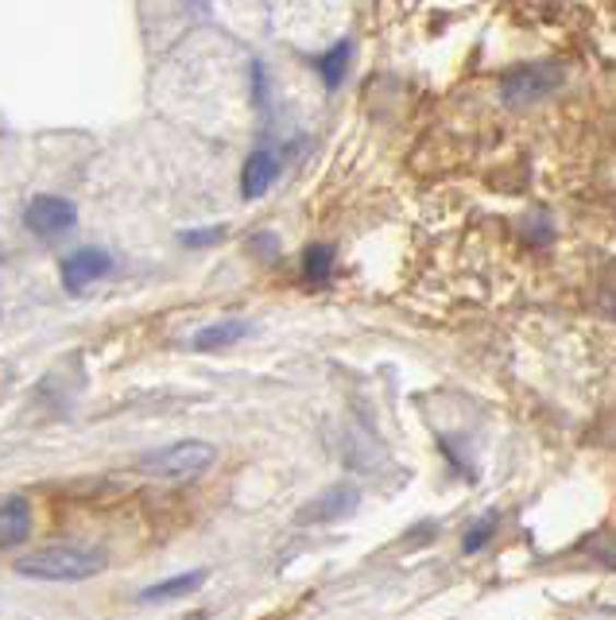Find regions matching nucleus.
<instances>
[{
    "mask_svg": "<svg viewBox=\"0 0 616 620\" xmlns=\"http://www.w3.org/2000/svg\"><path fill=\"white\" fill-rule=\"evenodd\" d=\"M330 272H334V248L330 245H310L303 253V280L307 283H330Z\"/></svg>",
    "mask_w": 616,
    "mask_h": 620,
    "instance_id": "nucleus-12",
    "label": "nucleus"
},
{
    "mask_svg": "<svg viewBox=\"0 0 616 620\" xmlns=\"http://www.w3.org/2000/svg\"><path fill=\"white\" fill-rule=\"evenodd\" d=\"M105 570V554L82 543H51L24 554L16 562V574L39 582H86Z\"/></svg>",
    "mask_w": 616,
    "mask_h": 620,
    "instance_id": "nucleus-1",
    "label": "nucleus"
},
{
    "mask_svg": "<svg viewBox=\"0 0 616 620\" xmlns=\"http://www.w3.org/2000/svg\"><path fill=\"white\" fill-rule=\"evenodd\" d=\"M182 245L187 248H205V245H217V241H225V225H214V230H190L182 233Z\"/></svg>",
    "mask_w": 616,
    "mask_h": 620,
    "instance_id": "nucleus-14",
    "label": "nucleus"
},
{
    "mask_svg": "<svg viewBox=\"0 0 616 620\" xmlns=\"http://www.w3.org/2000/svg\"><path fill=\"white\" fill-rule=\"evenodd\" d=\"M217 461L214 442L202 438H182L163 446V451H152L140 458V473L159 477V481H190V477L205 473V469Z\"/></svg>",
    "mask_w": 616,
    "mask_h": 620,
    "instance_id": "nucleus-3",
    "label": "nucleus"
},
{
    "mask_svg": "<svg viewBox=\"0 0 616 620\" xmlns=\"http://www.w3.org/2000/svg\"><path fill=\"white\" fill-rule=\"evenodd\" d=\"M205 582V570H187V574H175V578H163L155 586H147L140 594L144 605H159V601H179V597H190L194 589H202Z\"/></svg>",
    "mask_w": 616,
    "mask_h": 620,
    "instance_id": "nucleus-10",
    "label": "nucleus"
},
{
    "mask_svg": "<svg viewBox=\"0 0 616 620\" xmlns=\"http://www.w3.org/2000/svg\"><path fill=\"white\" fill-rule=\"evenodd\" d=\"M112 268V256L105 253V248H78V253H70L67 260H62V283H67V291H86L94 280H102V276H109Z\"/></svg>",
    "mask_w": 616,
    "mask_h": 620,
    "instance_id": "nucleus-5",
    "label": "nucleus"
},
{
    "mask_svg": "<svg viewBox=\"0 0 616 620\" xmlns=\"http://www.w3.org/2000/svg\"><path fill=\"white\" fill-rule=\"evenodd\" d=\"M24 225L35 233V237H44V241L67 237V233L78 225V210H74V202H70V198L39 195V198H32V202H27Z\"/></svg>",
    "mask_w": 616,
    "mask_h": 620,
    "instance_id": "nucleus-4",
    "label": "nucleus"
},
{
    "mask_svg": "<svg viewBox=\"0 0 616 620\" xmlns=\"http://www.w3.org/2000/svg\"><path fill=\"white\" fill-rule=\"evenodd\" d=\"M280 155L272 152V148H257V152L245 160V167H240V195L249 198H264L268 190L275 187V179H280Z\"/></svg>",
    "mask_w": 616,
    "mask_h": 620,
    "instance_id": "nucleus-7",
    "label": "nucleus"
},
{
    "mask_svg": "<svg viewBox=\"0 0 616 620\" xmlns=\"http://www.w3.org/2000/svg\"><path fill=\"white\" fill-rule=\"evenodd\" d=\"M566 85V67L562 62H550V59H535V62H520V67L505 70L500 78L497 94L505 105L512 109H528V105H540L547 102L550 94H558Z\"/></svg>",
    "mask_w": 616,
    "mask_h": 620,
    "instance_id": "nucleus-2",
    "label": "nucleus"
},
{
    "mask_svg": "<svg viewBox=\"0 0 616 620\" xmlns=\"http://www.w3.org/2000/svg\"><path fill=\"white\" fill-rule=\"evenodd\" d=\"M350 62H353V39H337L330 51L318 55L315 70H318V78H322L325 90H337V85L345 82V74H350Z\"/></svg>",
    "mask_w": 616,
    "mask_h": 620,
    "instance_id": "nucleus-11",
    "label": "nucleus"
},
{
    "mask_svg": "<svg viewBox=\"0 0 616 620\" xmlns=\"http://www.w3.org/2000/svg\"><path fill=\"white\" fill-rule=\"evenodd\" d=\"M360 504V493L353 484H334V489H325L318 501H310L307 508L299 512V524H337V519L353 516Z\"/></svg>",
    "mask_w": 616,
    "mask_h": 620,
    "instance_id": "nucleus-6",
    "label": "nucleus"
},
{
    "mask_svg": "<svg viewBox=\"0 0 616 620\" xmlns=\"http://www.w3.org/2000/svg\"><path fill=\"white\" fill-rule=\"evenodd\" d=\"M32 536V504L27 496H0V551L24 547Z\"/></svg>",
    "mask_w": 616,
    "mask_h": 620,
    "instance_id": "nucleus-8",
    "label": "nucleus"
},
{
    "mask_svg": "<svg viewBox=\"0 0 616 620\" xmlns=\"http://www.w3.org/2000/svg\"><path fill=\"white\" fill-rule=\"evenodd\" d=\"M249 334H252L249 323L225 318V323H214V326H205V330H198L194 338H190V346H194L198 353H217V349H229V346H237V341H245Z\"/></svg>",
    "mask_w": 616,
    "mask_h": 620,
    "instance_id": "nucleus-9",
    "label": "nucleus"
},
{
    "mask_svg": "<svg viewBox=\"0 0 616 620\" xmlns=\"http://www.w3.org/2000/svg\"><path fill=\"white\" fill-rule=\"evenodd\" d=\"M493 527H497V516H485V519H477V524L465 531V539H462V547H465V554H473V551H481V547L493 539Z\"/></svg>",
    "mask_w": 616,
    "mask_h": 620,
    "instance_id": "nucleus-13",
    "label": "nucleus"
}]
</instances>
